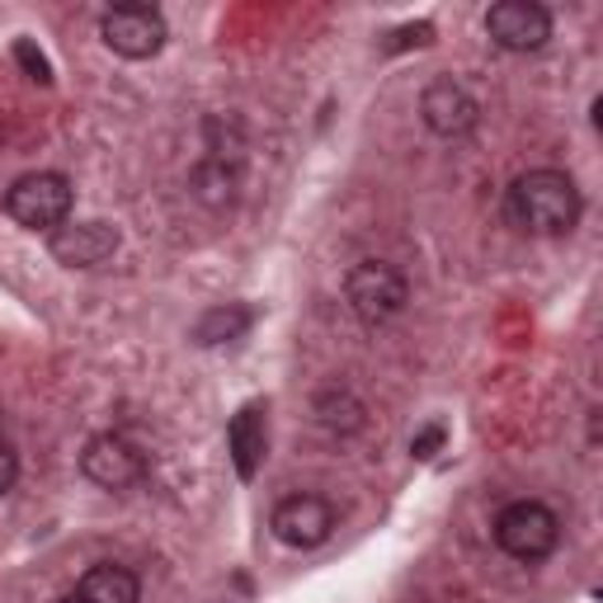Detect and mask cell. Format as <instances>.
<instances>
[{
	"mask_svg": "<svg viewBox=\"0 0 603 603\" xmlns=\"http://www.w3.org/2000/svg\"><path fill=\"white\" fill-rule=\"evenodd\" d=\"M76 594H81L85 603H137L141 584H137V575L128 571V565L99 561V565H91V571L81 575Z\"/></svg>",
	"mask_w": 603,
	"mask_h": 603,
	"instance_id": "13",
	"label": "cell"
},
{
	"mask_svg": "<svg viewBox=\"0 0 603 603\" xmlns=\"http://www.w3.org/2000/svg\"><path fill=\"white\" fill-rule=\"evenodd\" d=\"M255 326V307H245V302H226V307H208L199 321H193V345H232L241 340L245 330Z\"/></svg>",
	"mask_w": 603,
	"mask_h": 603,
	"instance_id": "14",
	"label": "cell"
},
{
	"mask_svg": "<svg viewBox=\"0 0 603 603\" xmlns=\"http://www.w3.org/2000/svg\"><path fill=\"white\" fill-rule=\"evenodd\" d=\"M495 542H500L505 557L523 561V565H538L557 552L561 519L542 500H514L500 509V519H495Z\"/></svg>",
	"mask_w": 603,
	"mask_h": 603,
	"instance_id": "3",
	"label": "cell"
},
{
	"mask_svg": "<svg viewBox=\"0 0 603 603\" xmlns=\"http://www.w3.org/2000/svg\"><path fill=\"white\" fill-rule=\"evenodd\" d=\"M14 482H20V457H14L10 443H0V495H10Z\"/></svg>",
	"mask_w": 603,
	"mask_h": 603,
	"instance_id": "18",
	"label": "cell"
},
{
	"mask_svg": "<svg viewBox=\"0 0 603 603\" xmlns=\"http://www.w3.org/2000/svg\"><path fill=\"white\" fill-rule=\"evenodd\" d=\"M269 528L283 547L311 552V547L330 542V533H335V505L321 500V495H288V500L274 505Z\"/></svg>",
	"mask_w": 603,
	"mask_h": 603,
	"instance_id": "7",
	"label": "cell"
},
{
	"mask_svg": "<svg viewBox=\"0 0 603 603\" xmlns=\"http://www.w3.org/2000/svg\"><path fill=\"white\" fill-rule=\"evenodd\" d=\"M486 33L505 52H538L552 39V14L538 0H500V6L486 10Z\"/></svg>",
	"mask_w": 603,
	"mask_h": 603,
	"instance_id": "8",
	"label": "cell"
},
{
	"mask_svg": "<svg viewBox=\"0 0 603 603\" xmlns=\"http://www.w3.org/2000/svg\"><path fill=\"white\" fill-rule=\"evenodd\" d=\"M189 189L208 212H226L241 193V147H222L218 137L208 141V156L189 174Z\"/></svg>",
	"mask_w": 603,
	"mask_h": 603,
	"instance_id": "11",
	"label": "cell"
},
{
	"mask_svg": "<svg viewBox=\"0 0 603 603\" xmlns=\"http://www.w3.org/2000/svg\"><path fill=\"white\" fill-rule=\"evenodd\" d=\"M420 118L434 137H467L476 128V118H482V104L472 99L467 85H457L453 76H438V81L424 85Z\"/></svg>",
	"mask_w": 603,
	"mask_h": 603,
	"instance_id": "10",
	"label": "cell"
},
{
	"mask_svg": "<svg viewBox=\"0 0 603 603\" xmlns=\"http://www.w3.org/2000/svg\"><path fill=\"white\" fill-rule=\"evenodd\" d=\"M57 603H85V599H81V594H66V599H57Z\"/></svg>",
	"mask_w": 603,
	"mask_h": 603,
	"instance_id": "20",
	"label": "cell"
},
{
	"mask_svg": "<svg viewBox=\"0 0 603 603\" xmlns=\"http://www.w3.org/2000/svg\"><path fill=\"white\" fill-rule=\"evenodd\" d=\"M345 297H349V311L359 316L363 326H387L392 316L405 311V302H411V288H405L401 269L382 260H363L353 264L345 274Z\"/></svg>",
	"mask_w": 603,
	"mask_h": 603,
	"instance_id": "4",
	"label": "cell"
},
{
	"mask_svg": "<svg viewBox=\"0 0 603 603\" xmlns=\"http://www.w3.org/2000/svg\"><path fill=\"white\" fill-rule=\"evenodd\" d=\"M99 33H104V43H109V52H118V57H128V62L156 57V52L166 47V39H170L166 14L156 6H137V0H133V6L104 10Z\"/></svg>",
	"mask_w": 603,
	"mask_h": 603,
	"instance_id": "5",
	"label": "cell"
},
{
	"mask_svg": "<svg viewBox=\"0 0 603 603\" xmlns=\"http://www.w3.org/2000/svg\"><path fill=\"white\" fill-rule=\"evenodd\" d=\"M71 208H76V189L62 170H33L20 174L6 189V212L10 222H20L24 232H57L62 222H71Z\"/></svg>",
	"mask_w": 603,
	"mask_h": 603,
	"instance_id": "2",
	"label": "cell"
},
{
	"mask_svg": "<svg viewBox=\"0 0 603 603\" xmlns=\"http://www.w3.org/2000/svg\"><path fill=\"white\" fill-rule=\"evenodd\" d=\"M316 420L335 434H353V430H363V405L349 392H321L316 396Z\"/></svg>",
	"mask_w": 603,
	"mask_h": 603,
	"instance_id": "15",
	"label": "cell"
},
{
	"mask_svg": "<svg viewBox=\"0 0 603 603\" xmlns=\"http://www.w3.org/2000/svg\"><path fill=\"white\" fill-rule=\"evenodd\" d=\"M14 62H20V71L33 85H52V62L43 57V47L33 39H14Z\"/></svg>",
	"mask_w": 603,
	"mask_h": 603,
	"instance_id": "16",
	"label": "cell"
},
{
	"mask_svg": "<svg viewBox=\"0 0 603 603\" xmlns=\"http://www.w3.org/2000/svg\"><path fill=\"white\" fill-rule=\"evenodd\" d=\"M118 241L123 236H118L114 222L91 218V222H62L57 232L47 236V251H52V260H57L62 269H95V264L114 260Z\"/></svg>",
	"mask_w": 603,
	"mask_h": 603,
	"instance_id": "9",
	"label": "cell"
},
{
	"mask_svg": "<svg viewBox=\"0 0 603 603\" xmlns=\"http://www.w3.org/2000/svg\"><path fill=\"white\" fill-rule=\"evenodd\" d=\"M430 39H434V29H430V24H415V29H401V33H396V39H392V43H387V47H392V52H401V47H411V43H415V47H424V43H430Z\"/></svg>",
	"mask_w": 603,
	"mask_h": 603,
	"instance_id": "19",
	"label": "cell"
},
{
	"mask_svg": "<svg viewBox=\"0 0 603 603\" xmlns=\"http://www.w3.org/2000/svg\"><path fill=\"white\" fill-rule=\"evenodd\" d=\"M509 222L528 236H565L580 222V189L565 170H528L509 184Z\"/></svg>",
	"mask_w": 603,
	"mask_h": 603,
	"instance_id": "1",
	"label": "cell"
},
{
	"mask_svg": "<svg viewBox=\"0 0 603 603\" xmlns=\"http://www.w3.org/2000/svg\"><path fill=\"white\" fill-rule=\"evenodd\" d=\"M443 438H448V434H443V424H430V430H420V434L411 438V453L424 463V457H434V453L443 448Z\"/></svg>",
	"mask_w": 603,
	"mask_h": 603,
	"instance_id": "17",
	"label": "cell"
},
{
	"mask_svg": "<svg viewBox=\"0 0 603 603\" xmlns=\"http://www.w3.org/2000/svg\"><path fill=\"white\" fill-rule=\"evenodd\" d=\"M81 472H85V482H95L99 490H128V486H137L141 476L151 472V463H147V453H141L133 438L95 434L91 443H85V453H81Z\"/></svg>",
	"mask_w": 603,
	"mask_h": 603,
	"instance_id": "6",
	"label": "cell"
},
{
	"mask_svg": "<svg viewBox=\"0 0 603 603\" xmlns=\"http://www.w3.org/2000/svg\"><path fill=\"white\" fill-rule=\"evenodd\" d=\"M226 448H232V463H236L241 482H255L264 453H269V420H264L260 401H245L232 415V424H226Z\"/></svg>",
	"mask_w": 603,
	"mask_h": 603,
	"instance_id": "12",
	"label": "cell"
}]
</instances>
